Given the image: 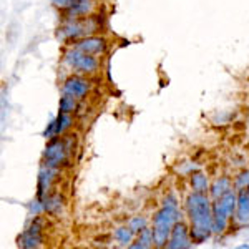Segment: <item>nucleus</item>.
Instances as JSON below:
<instances>
[{"label": "nucleus", "mask_w": 249, "mask_h": 249, "mask_svg": "<svg viewBox=\"0 0 249 249\" xmlns=\"http://www.w3.org/2000/svg\"><path fill=\"white\" fill-rule=\"evenodd\" d=\"M186 213L190 218L193 244H201L213 234V201L208 193L193 191L186 198Z\"/></svg>", "instance_id": "f257e3e1"}, {"label": "nucleus", "mask_w": 249, "mask_h": 249, "mask_svg": "<svg viewBox=\"0 0 249 249\" xmlns=\"http://www.w3.org/2000/svg\"><path fill=\"white\" fill-rule=\"evenodd\" d=\"M179 221L178 206H163L153 214L151 219V230H153V241L156 248H166V243L170 239L171 230Z\"/></svg>", "instance_id": "f03ea898"}, {"label": "nucleus", "mask_w": 249, "mask_h": 249, "mask_svg": "<svg viewBox=\"0 0 249 249\" xmlns=\"http://www.w3.org/2000/svg\"><path fill=\"white\" fill-rule=\"evenodd\" d=\"M102 23L96 15H88L85 18L78 20H67L63 25L58 27L57 38L62 42H77V40L88 37V35H95V32L100 30Z\"/></svg>", "instance_id": "7ed1b4c3"}, {"label": "nucleus", "mask_w": 249, "mask_h": 249, "mask_svg": "<svg viewBox=\"0 0 249 249\" xmlns=\"http://www.w3.org/2000/svg\"><path fill=\"white\" fill-rule=\"evenodd\" d=\"M63 63L80 75H93L100 67V62L95 55H87L75 47L68 48L63 53Z\"/></svg>", "instance_id": "20e7f679"}, {"label": "nucleus", "mask_w": 249, "mask_h": 249, "mask_svg": "<svg viewBox=\"0 0 249 249\" xmlns=\"http://www.w3.org/2000/svg\"><path fill=\"white\" fill-rule=\"evenodd\" d=\"M70 143V138H60V136L52 138L43 151V164L53 168V170H60V166L68 161V155L71 151Z\"/></svg>", "instance_id": "39448f33"}, {"label": "nucleus", "mask_w": 249, "mask_h": 249, "mask_svg": "<svg viewBox=\"0 0 249 249\" xmlns=\"http://www.w3.org/2000/svg\"><path fill=\"white\" fill-rule=\"evenodd\" d=\"M236 204H238V190L231 188L221 198L213 199V218L230 221L231 218H234Z\"/></svg>", "instance_id": "423d86ee"}, {"label": "nucleus", "mask_w": 249, "mask_h": 249, "mask_svg": "<svg viewBox=\"0 0 249 249\" xmlns=\"http://www.w3.org/2000/svg\"><path fill=\"white\" fill-rule=\"evenodd\" d=\"M43 243V219L40 216H32L30 224L25 228L18 238V246L25 249H34L42 246Z\"/></svg>", "instance_id": "0eeeda50"}, {"label": "nucleus", "mask_w": 249, "mask_h": 249, "mask_svg": "<svg viewBox=\"0 0 249 249\" xmlns=\"http://www.w3.org/2000/svg\"><path fill=\"white\" fill-rule=\"evenodd\" d=\"M191 246H193V241H191L190 228L184 223H181V221H178V223L173 226L170 239H168V243H166V248L168 249H188Z\"/></svg>", "instance_id": "6e6552de"}, {"label": "nucleus", "mask_w": 249, "mask_h": 249, "mask_svg": "<svg viewBox=\"0 0 249 249\" xmlns=\"http://www.w3.org/2000/svg\"><path fill=\"white\" fill-rule=\"evenodd\" d=\"M75 48H78L80 52L87 55H95V57H100L107 52V40L105 37H100V35H88V37H83L77 40L73 43Z\"/></svg>", "instance_id": "1a4fd4ad"}, {"label": "nucleus", "mask_w": 249, "mask_h": 249, "mask_svg": "<svg viewBox=\"0 0 249 249\" xmlns=\"http://www.w3.org/2000/svg\"><path fill=\"white\" fill-rule=\"evenodd\" d=\"M62 91L63 95H70L77 100H83L90 91V82L87 78L80 77V75H71L63 82Z\"/></svg>", "instance_id": "9d476101"}, {"label": "nucleus", "mask_w": 249, "mask_h": 249, "mask_svg": "<svg viewBox=\"0 0 249 249\" xmlns=\"http://www.w3.org/2000/svg\"><path fill=\"white\" fill-rule=\"evenodd\" d=\"M234 221L239 226L249 224V191L248 188L238 190V204L234 211Z\"/></svg>", "instance_id": "9b49d317"}, {"label": "nucleus", "mask_w": 249, "mask_h": 249, "mask_svg": "<svg viewBox=\"0 0 249 249\" xmlns=\"http://www.w3.org/2000/svg\"><path fill=\"white\" fill-rule=\"evenodd\" d=\"M58 170H53V168L47 166V164H42L38 171V183H37V198L38 199H43L45 196L48 195V190L52 188V183L55 179V175H57Z\"/></svg>", "instance_id": "f8f14e48"}, {"label": "nucleus", "mask_w": 249, "mask_h": 249, "mask_svg": "<svg viewBox=\"0 0 249 249\" xmlns=\"http://www.w3.org/2000/svg\"><path fill=\"white\" fill-rule=\"evenodd\" d=\"M63 12H65L67 20L85 18V17H88V15H91V12H93V2H91V0H85V2H80V3H77V5L70 7V9H67Z\"/></svg>", "instance_id": "ddd939ff"}, {"label": "nucleus", "mask_w": 249, "mask_h": 249, "mask_svg": "<svg viewBox=\"0 0 249 249\" xmlns=\"http://www.w3.org/2000/svg\"><path fill=\"white\" fill-rule=\"evenodd\" d=\"M43 201V213L50 216H58L63 210V198L60 195H47L45 198L42 199Z\"/></svg>", "instance_id": "4468645a"}, {"label": "nucleus", "mask_w": 249, "mask_h": 249, "mask_svg": "<svg viewBox=\"0 0 249 249\" xmlns=\"http://www.w3.org/2000/svg\"><path fill=\"white\" fill-rule=\"evenodd\" d=\"M232 188V181L228 176H219L218 179H214L213 181V184L210 186V196H211V199H218L221 198V196L224 195V193H228Z\"/></svg>", "instance_id": "2eb2a0df"}, {"label": "nucleus", "mask_w": 249, "mask_h": 249, "mask_svg": "<svg viewBox=\"0 0 249 249\" xmlns=\"http://www.w3.org/2000/svg\"><path fill=\"white\" fill-rule=\"evenodd\" d=\"M155 246V241H153V230H150V228H144L136 234L135 241L131 243V249H148Z\"/></svg>", "instance_id": "dca6fc26"}, {"label": "nucleus", "mask_w": 249, "mask_h": 249, "mask_svg": "<svg viewBox=\"0 0 249 249\" xmlns=\"http://www.w3.org/2000/svg\"><path fill=\"white\" fill-rule=\"evenodd\" d=\"M135 236L136 234L131 231L130 226H120L113 231V239L116 241V244L122 248H124V246L130 248L131 243L135 241Z\"/></svg>", "instance_id": "f3484780"}, {"label": "nucleus", "mask_w": 249, "mask_h": 249, "mask_svg": "<svg viewBox=\"0 0 249 249\" xmlns=\"http://www.w3.org/2000/svg\"><path fill=\"white\" fill-rule=\"evenodd\" d=\"M190 184L193 191L198 193H208L210 191V181H208V176L203 171H196L190 176Z\"/></svg>", "instance_id": "a211bd4d"}, {"label": "nucleus", "mask_w": 249, "mask_h": 249, "mask_svg": "<svg viewBox=\"0 0 249 249\" xmlns=\"http://www.w3.org/2000/svg\"><path fill=\"white\" fill-rule=\"evenodd\" d=\"M53 123H55V136H62L68 128L71 126V115L58 111V115H57V118L53 120Z\"/></svg>", "instance_id": "6ab92c4d"}, {"label": "nucleus", "mask_w": 249, "mask_h": 249, "mask_svg": "<svg viewBox=\"0 0 249 249\" xmlns=\"http://www.w3.org/2000/svg\"><path fill=\"white\" fill-rule=\"evenodd\" d=\"M77 102L78 100L77 98H73V96H70V95H63L62 98H60V110L58 111H62V113H73L75 110H77Z\"/></svg>", "instance_id": "aec40b11"}, {"label": "nucleus", "mask_w": 249, "mask_h": 249, "mask_svg": "<svg viewBox=\"0 0 249 249\" xmlns=\"http://www.w3.org/2000/svg\"><path fill=\"white\" fill-rule=\"evenodd\" d=\"M128 226L131 228V231H133L135 234H138L142 230L148 228V219L144 218V216H133V218L128 221Z\"/></svg>", "instance_id": "412c9836"}, {"label": "nucleus", "mask_w": 249, "mask_h": 249, "mask_svg": "<svg viewBox=\"0 0 249 249\" xmlns=\"http://www.w3.org/2000/svg\"><path fill=\"white\" fill-rule=\"evenodd\" d=\"M232 186H234V190H243V188H248L249 186V170L239 171L238 175L234 176Z\"/></svg>", "instance_id": "4be33fe9"}, {"label": "nucleus", "mask_w": 249, "mask_h": 249, "mask_svg": "<svg viewBox=\"0 0 249 249\" xmlns=\"http://www.w3.org/2000/svg\"><path fill=\"white\" fill-rule=\"evenodd\" d=\"M80 2H85V0H52V3L60 10H67V9H70V7L77 5Z\"/></svg>", "instance_id": "5701e85b"}, {"label": "nucleus", "mask_w": 249, "mask_h": 249, "mask_svg": "<svg viewBox=\"0 0 249 249\" xmlns=\"http://www.w3.org/2000/svg\"><path fill=\"white\" fill-rule=\"evenodd\" d=\"M164 206H178V198L175 195H168L166 198L163 199Z\"/></svg>", "instance_id": "b1692460"}, {"label": "nucleus", "mask_w": 249, "mask_h": 249, "mask_svg": "<svg viewBox=\"0 0 249 249\" xmlns=\"http://www.w3.org/2000/svg\"><path fill=\"white\" fill-rule=\"evenodd\" d=\"M248 191H249V186H248Z\"/></svg>", "instance_id": "393cba45"}]
</instances>
